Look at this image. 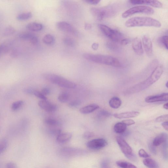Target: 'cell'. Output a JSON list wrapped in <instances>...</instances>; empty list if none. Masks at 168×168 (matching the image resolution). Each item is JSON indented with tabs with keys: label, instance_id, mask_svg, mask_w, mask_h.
I'll use <instances>...</instances> for the list:
<instances>
[{
	"label": "cell",
	"instance_id": "836d02e7",
	"mask_svg": "<svg viewBox=\"0 0 168 168\" xmlns=\"http://www.w3.org/2000/svg\"><path fill=\"white\" fill-rule=\"evenodd\" d=\"M24 102L23 101L19 100L14 102L12 105V109L13 111H15L18 110L24 104Z\"/></svg>",
	"mask_w": 168,
	"mask_h": 168
},
{
	"label": "cell",
	"instance_id": "60d3db41",
	"mask_svg": "<svg viewBox=\"0 0 168 168\" xmlns=\"http://www.w3.org/2000/svg\"><path fill=\"white\" fill-rule=\"evenodd\" d=\"M94 134L90 132L87 131L84 133L83 137L84 138L88 139L91 138L94 136Z\"/></svg>",
	"mask_w": 168,
	"mask_h": 168
},
{
	"label": "cell",
	"instance_id": "7dc6e473",
	"mask_svg": "<svg viewBox=\"0 0 168 168\" xmlns=\"http://www.w3.org/2000/svg\"><path fill=\"white\" fill-rule=\"evenodd\" d=\"M42 93L45 96V95H48L50 93V89L48 88H43L42 90Z\"/></svg>",
	"mask_w": 168,
	"mask_h": 168
},
{
	"label": "cell",
	"instance_id": "b9f144b4",
	"mask_svg": "<svg viewBox=\"0 0 168 168\" xmlns=\"http://www.w3.org/2000/svg\"><path fill=\"white\" fill-rule=\"evenodd\" d=\"M122 122L126 126H131L135 124V122L131 119L123 120Z\"/></svg>",
	"mask_w": 168,
	"mask_h": 168
},
{
	"label": "cell",
	"instance_id": "83f0119b",
	"mask_svg": "<svg viewBox=\"0 0 168 168\" xmlns=\"http://www.w3.org/2000/svg\"><path fill=\"white\" fill-rule=\"evenodd\" d=\"M70 98L69 94L66 92H63L59 95L58 99L61 103H65L68 101Z\"/></svg>",
	"mask_w": 168,
	"mask_h": 168
},
{
	"label": "cell",
	"instance_id": "ffe728a7",
	"mask_svg": "<svg viewBox=\"0 0 168 168\" xmlns=\"http://www.w3.org/2000/svg\"><path fill=\"white\" fill-rule=\"evenodd\" d=\"M139 5L146 4L151 6L154 7L160 8L163 7L162 3L158 1H142L140 0Z\"/></svg>",
	"mask_w": 168,
	"mask_h": 168
},
{
	"label": "cell",
	"instance_id": "f546056e",
	"mask_svg": "<svg viewBox=\"0 0 168 168\" xmlns=\"http://www.w3.org/2000/svg\"><path fill=\"white\" fill-rule=\"evenodd\" d=\"M15 32V30L13 27L9 26L4 29L3 35L4 36H8L14 34Z\"/></svg>",
	"mask_w": 168,
	"mask_h": 168
},
{
	"label": "cell",
	"instance_id": "44dd1931",
	"mask_svg": "<svg viewBox=\"0 0 168 168\" xmlns=\"http://www.w3.org/2000/svg\"><path fill=\"white\" fill-rule=\"evenodd\" d=\"M122 104L121 99L117 97L112 98L109 100V105L110 107L114 109L118 108Z\"/></svg>",
	"mask_w": 168,
	"mask_h": 168
},
{
	"label": "cell",
	"instance_id": "1f68e13d",
	"mask_svg": "<svg viewBox=\"0 0 168 168\" xmlns=\"http://www.w3.org/2000/svg\"><path fill=\"white\" fill-rule=\"evenodd\" d=\"M45 124L51 126H56L59 125V122L56 120L54 119L48 118L46 119L44 121Z\"/></svg>",
	"mask_w": 168,
	"mask_h": 168
},
{
	"label": "cell",
	"instance_id": "8d00e7d4",
	"mask_svg": "<svg viewBox=\"0 0 168 168\" xmlns=\"http://www.w3.org/2000/svg\"><path fill=\"white\" fill-rule=\"evenodd\" d=\"M82 102L80 100H75L71 102L69 104V106L70 107L75 108L77 107L81 104Z\"/></svg>",
	"mask_w": 168,
	"mask_h": 168
},
{
	"label": "cell",
	"instance_id": "d6a6232c",
	"mask_svg": "<svg viewBox=\"0 0 168 168\" xmlns=\"http://www.w3.org/2000/svg\"><path fill=\"white\" fill-rule=\"evenodd\" d=\"M63 42L65 45L70 47H73L75 45V42L73 39L69 37L64 38Z\"/></svg>",
	"mask_w": 168,
	"mask_h": 168
},
{
	"label": "cell",
	"instance_id": "52a82bcc",
	"mask_svg": "<svg viewBox=\"0 0 168 168\" xmlns=\"http://www.w3.org/2000/svg\"><path fill=\"white\" fill-rule=\"evenodd\" d=\"M154 9L146 6H138L128 9L123 13V18H126L133 15L137 13H143L147 15H153L154 13Z\"/></svg>",
	"mask_w": 168,
	"mask_h": 168
},
{
	"label": "cell",
	"instance_id": "f907efd6",
	"mask_svg": "<svg viewBox=\"0 0 168 168\" xmlns=\"http://www.w3.org/2000/svg\"><path fill=\"white\" fill-rule=\"evenodd\" d=\"M161 125L163 126L165 129L167 131L168 130V121L165 122H163L161 124Z\"/></svg>",
	"mask_w": 168,
	"mask_h": 168
},
{
	"label": "cell",
	"instance_id": "4fadbf2b",
	"mask_svg": "<svg viewBox=\"0 0 168 168\" xmlns=\"http://www.w3.org/2000/svg\"><path fill=\"white\" fill-rule=\"evenodd\" d=\"M142 41L145 53L148 57L152 56L153 54V47L150 38L148 36H144L143 38Z\"/></svg>",
	"mask_w": 168,
	"mask_h": 168
},
{
	"label": "cell",
	"instance_id": "f1b7e54d",
	"mask_svg": "<svg viewBox=\"0 0 168 168\" xmlns=\"http://www.w3.org/2000/svg\"><path fill=\"white\" fill-rule=\"evenodd\" d=\"M55 39L53 36L50 34L45 36L43 39V42L47 45L52 44L54 42Z\"/></svg>",
	"mask_w": 168,
	"mask_h": 168
},
{
	"label": "cell",
	"instance_id": "ab89813d",
	"mask_svg": "<svg viewBox=\"0 0 168 168\" xmlns=\"http://www.w3.org/2000/svg\"><path fill=\"white\" fill-rule=\"evenodd\" d=\"M19 55V52L18 50L16 48H14L11 51L10 55L12 58L18 57Z\"/></svg>",
	"mask_w": 168,
	"mask_h": 168
},
{
	"label": "cell",
	"instance_id": "f5cc1de1",
	"mask_svg": "<svg viewBox=\"0 0 168 168\" xmlns=\"http://www.w3.org/2000/svg\"><path fill=\"white\" fill-rule=\"evenodd\" d=\"M35 91L33 90L30 89H27L25 91L26 93L29 94H33L34 93Z\"/></svg>",
	"mask_w": 168,
	"mask_h": 168
},
{
	"label": "cell",
	"instance_id": "484cf974",
	"mask_svg": "<svg viewBox=\"0 0 168 168\" xmlns=\"http://www.w3.org/2000/svg\"><path fill=\"white\" fill-rule=\"evenodd\" d=\"M8 142L7 139L3 138L0 139V154L4 153L7 149Z\"/></svg>",
	"mask_w": 168,
	"mask_h": 168
},
{
	"label": "cell",
	"instance_id": "cb8c5ba5",
	"mask_svg": "<svg viewBox=\"0 0 168 168\" xmlns=\"http://www.w3.org/2000/svg\"><path fill=\"white\" fill-rule=\"evenodd\" d=\"M116 164L121 168H137L135 165L127 161H118L116 162Z\"/></svg>",
	"mask_w": 168,
	"mask_h": 168
},
{
	"label": "cell",
	"instance_id": "ba28073f",
	"mask_svg": "<svg viewBox=\"0 0 168 168\" xmlns=\"http://www.w3.org/2000/svg\"><path fill=\"white\" fill-rule=\"evenodd\" d=\"M117 141L122 152L128 159L132 160L135 157L132 148L125 140L121 137H117Z\"/></svg>",
	"mask_w": 168,
	"mask_h": 168
},
{
	"label": "cell",
	"instance_id": "db71d44e",
	"mask_svg": "<svg viewBox=\"0 0 168 168\" xmlns=\"http://www.w3.org/2000/svg\"><path fill=\"white\" fill-rule=\"evenodd\" d=\"M85 29H90L91 28V25L89 24H86L85 25Z\"/></svg>",
	"mask_w": 168,
	"mask_h": 168
},
{
	"label": "cell",
	"instance_id": "4316f807",
	"mask_svg": "<svg viewBox=\"0 0 168 168\" xmlns=\"http://www.w3.org/2000/svg\"><path fill=\"white\" fill-rule=\"evenodd\" d=\"M32 13L28 12L19 14L17 17L16 18L19 20H25L30 19L32 17Z\"/></svg>",
	"mask_w": 168,
	"mask_h": 168
},
{
	"label": "cell",
	"instance_id": "7402d4cb",
	"mask_svg": "<svg viewBox=\"0 0 168 168\" xmlns=\"http://www.w3.org/2000/svg\"><path fill=\"white\" fill-rule=\"evenodd\" d=\"M143 163L145 166L148 168H159L157 163L155 161L151 159H145L144 160Z\"/></svg>",
	"mask_w": 168,
	"mask_h": 168
},
{
	"label": "cell",
	"instance_id": "7a4b0ae2",
	"mask_svg": "<svg viewBox=\"0 0 168 168\" xmlns=\"http://www.w3.org/2000/svg\"><path fill=\"white\" fill-rule=\"evenodd\" d=\"M83 57L91 62L113 66L119 68L121 66L119 60L116 58L108 55L85 53Z\"/></svg>",
	"mask_w": 168,
	"mask_h": 168
},
{
	"label": "cell",
	"instance_id": "30bf717a",
	"mask_svg": "<svg viewBox=\"0 0 168 168\" xmlns=\"http://www.w3.org/2000/svg\"><path fill=\"white\" fill-rule=\"evenodd\" d=\"M168 99V93H163L160 94L147 97L145 101L147 103H153L160 102H166Z\"/></svg>",
	"mask_w": 168,
	"mask_h": 168
},
{
	"label": "cell",
	"instance_id": "f35d334b",
	"mask_svg": "<svg viewBox=\"0 0 168 168\" xmlns=\"http://www.w3.org/2000/svg\"><path fill=\"white\" fill-rule=\"evenodd\" d=\"M139 155L141 157L147 158L149 157V156L143 149H140L139 151Z\"/></svg>",
	"mask_w": 168,
	"mask_h": 168
},
{
	"label": "cell",
	"instance_id": "603a6c76",
	"mask_svg": "<svg viewBox=\"0 0 168 168\" xmlns=\"http://www.w3.org/2000/svg\"><path fill=\"white\" fill-rule=\"evenodd\" d=\"M126 126H127L122 122L117 123L114 126V130L116 133L121 134L126 131Z\"/></svg>",
	"mask_w": 168,
	"mask_h": 168
},
{
	"label": "cell",
	"instance_id": "e0dca14e",
	"mask_svg": "<svg viewBox=\"0 0 168 168\" xmlns=\"http://www.w3.org/2000/svg\"><path fill=\"white\" fill-rule=\"evenodd\" d=\"M99 108V106L96 104H91L82 108L80 110V113L83 114L91 113Z\"/></svg>",
	"mask_w": 168,
	"mask_h": 168
},
{
	"label": "cell",
	"instance_id": "681fc988",
	"mask_svg": "<svg viewBox=\"0 0 168 168\" xmlns=\"http://www.w3.org/2000/svg\"><path fill=\"white\" fill-rule=\"evenodd\" d=\"M107 46H108V47L110 49L113 50H114L115 49H117L116 47H117L116 45H115V44L111 43H108Z\"/></svg>",
	"mask_w": 168,
	"mask_h": 168
},
{
	"label": "cell",
	"instance_id": "2e32d148",
	"mask_svg": "<svg viewBox=\"0 0 168 168\" xmlns=\"http://www.w3.org/2000/svg\"><path fill=\"white\" fill-rule=\"evenodd\" d=\"M167 134L165 133H162L155 138L153 145L155 147L159 146L161 144L167 142Z\"/></svg>",
	"mask_w": 168,
	"mask_h": 168
},
{
	"label": "cell",
	"instance_id": "bcb514c9",
	"mask_svg": "<svg viewBox=\"0 0 168 168\" xmlns=\"http://www.w3.org/2000/svg\"><path fill=\"white\" fill-rule=\"evenodd\" d=\"M6 168H18L16 164L13 162H10L6 165Z\"/></svg>",
	"mask_w": 168,
	"mask_h": 168
},
{
	"label": "cell",
	"instance_id": "ee69618b",
	"mask_svg": "<svg viewBox=\"0 0 168 168\" xmlns=\"http://www.w3.org/2000/svg\"><path fill=\"white\" fill-rule=\"evenodd\" d=\"M98 0H86L85 2L90 4L96 5L98 4L100 2Z\"/></svg>",
	"mask_w": 168,
	"mask_h": 168
},
{
	"label": "cell",
	"instance_id": "3957f363",
	"mask_svg": "<svg viewBox=\"0 0 168 168\" xmlns=\"http://www.w3.org/2000/svg\"><path fill=\"white\" fill-rule=\"evenodd\" d=\"M118 6L116 4L110 5L103 7L92 8L91 12L98 20L102 21L115 16L118 12Z\"/></svg>",
	"mask_w": 168,
	"mask_h": 168
},
{
	"label": "cell",
	"instance_id": "7bdbcfd3",
	"mask_svg": "<svg viewBox=\"0 0 168 168\" xmlns=\"http://www.w3.org/2000/svg\"><path fill=\"white\" fill-rule=\"evenodd\" d=\"M6 46V43L5 42L0 45V56L3 53L5 54Z\"/></svg>",
	"mask_w": 168,
	"mask_h": 168
},
{
	"label": "cell",
	"instance_id": "74e56055",
	"mask_svg": "<svg viewBox=\"0 0 168 168\" xmlns=\"http://www.w3.org/2000/svg\"><path fill=\"white\" fill-rule=\"evenodd\" d=\"M33 94L34 95L38 98H40L42 100H47L46 97L40 91H35Z\"/></svg>",
	"mask_w": 168,
	"mask_h": 168
},
{
	"label": "cell",
	"instance_id": "816d5d0a",
	"mask_svg": "<svg viewBox=\"0 0 168 168\" xmlns=\"http://www.w3.org/2000/svg\"><path fill=\"white\" fill-rule=\"evenodd\" d=\"M99 47V44L96 43H94L93 44L92 46V48L95 50H96L98 49Z\"/></svg>",
	"mask_w": 168,
	"mask_h": 168
},
{
	"label": "cell",
	"instance_id": "5bb4252c",
	"mask_svg": "<svg viewBox=\"0 0 168 168\" xmlns=\"http://www.w3.org/2000/svg\"><path fill=\"white\" fill-rule=\"evenodd\" d=\"M132 47L134 52L138 55H141L144 53L142 43L138 38H134L132 42Z\"/></svg>",
	"mask_w": 168,
	"mask_h": 168
},
{
	"label": "cell",
	"instance_id": "ac0fdd59",
	"mask_svg": "<svg viewBox=\"0 0 168 168\" xmlns=\"http://www.w3.org/2000/svg\"><path fill=\"white\" fill-rule=\"evenodd\" d=\"M72 134L69 132H61L57 136V140L60 143H64L68 142L71 138Z\"/></svg>",
	"mask_w": 168,
	"mask_h": 168
},
{
	"label": "cell",
	"instance_id": "277c9868",
	"mask_svg": "<svg viewBox=\"0 0 168 168\" xmlns=\"http://www.w3.org/2000/svg\"><path fill=\"white\" fill-rule=\"evenodd\" d=\"M161 25L159 21L148 17H135L128 19L125 23L127 27L145 26L160 28Z\"/></svg>",
	"mask_w": 168,
	"mask_h": 168
},
{
	"label": "cell",
	"instance_id": "e575fe53",
	"mask_svg": "<svg viewBox=\"0 0 168 168\" xmlns=\"http://www.w3.org/2000/svg\"><path fill=\"white\" fill-rule=\"evenodd\" d=\"M160 42L164 47L168 49V37L164 36L162 37L160 39Z\"/></svg>",
	"mask_w": 168,
	"mask_h": 168
},
{
	"label": "cell",
	"instance_id": "7c38bea8",
	"mask_svg": "<svg viewBox=\"0 0 168 168\" xmlns=\"http://www.w3.org/2000/svg\"><path fill=\"white\" fill-rule=\"evenodd\" d=\"M57 27L60 30L73 35H76L77 31L70 24L65 21H60L57 24Z\"/></svg>",
	"mask_w": 168,
	"mask_h": 168
},
{
	"label": "cell",
	"instance_id": "8fae6325",
	"mask_svg": "<svg viewBox=\"0 0 168 168\" xmlns=\"http://www.w3.org/2000/svg\"><path fill=\"white\" fill-rule=\"evenodd\" d=\"M38 105L41 108L49 113H53L58 109L56 105L48 101L47 100L40 101L38 103Z\"/></svg>",
	"mask_w": 168,
	"mask_h": 168
},
{
	"label": "cell",
	"instance_id": "d6986e66",
	"mask_svg": "<svg viewBox=\"0 0 168 168\" xmlns=\"http://www.w3.org/2000/svg\"><path fill=\"white\" fill-rule=\"evenodd\" d=\"M27 29L31 31L38 32L40 31L43 29V26L42 24L37 22H31L28 24L26 26Z\"/></svg>",
	"mask_w": 168,
	"mask_h": 168
},
{
	"label": "cell",
	"instance_id": "4dcf8cb0",
	"mask_svg": "<svg viewBox=\"0 0 168 168\" xmlns=\"http://www.w3.org/2000/svg\"><path fill=\"white\" fill-rule=\"evenodd\" d=\"M34 35L30 33H24L19 35V37L22 40L30 41Z\"/></svg>",
	"mask_w": 168,
	"mask_h": 168
},
{
	"label": "cell",
	"instance_id": "9c48e42d",
	"mask_svg": "<svg viewBox=\"0 0 168 168\" xmlns=\"http://www.w3.org/2000/svg\"><path fill=\"white\" fill-rule=\"evenodd\" d=\"M108 145L105 140L102 138L95 139L89 141L86 144L87 147L89 149L98 150L101 149Z\"/></svg>",
	"mask_w": 168,
	"mask_h": 168
},
{
	"label": "cell",
	"instance_id": "9a60e30c",
	"mask_svg": "<svg viewBox=\"0 0 168 168\" xmlns=\"http://www.w3.org/2000/svg\"><path fill=\"white\" fill-rule=\"evenodd\" d=\"M139 113L138 111H131L120 113H116L114 115L115 118L118 119L132 118L137 117L139 115Z\"/></svg>",
	"mask_w": 168,
	"mask_h": 168
},
{
	"label": "cell",
	"instance_id": "9f6ffc18",
	"mask_svg": "<svg viewBox=\"0 0 168 168\" xmlns=\"http://www.w3.org/2000/svg\"><path fill=\"white\" fill-rule=\"evenodd\" d=\"M166 87L167 88L168 87V82H167L166 83Z\"/></svg>",
	"mask_w": 168,
	"mask_h": 168
},
{
	"label": "cell",
	"instance_id": "11a10c76",
	"mask_svg": "<svg viewBox=\"0 0 168 168\" xmlns=\"http://www.w3.org/2000/svg\"><path fill=\"white\" fill-rule=\"evenodd\" d=\"M163 107L165 109L167 110L168 109V103H167L165 104H164V105L163 106Z\"/></svg>",
	"mask_w": 168,
	"mask_h": 168
},
{
	"label": "cell",
	"instance_id": "8992f818",
	"mask_svg": "<svg viewBox=\"0 0 168 168\" xmlns=\"http://www.w3.org/2000/svg\"><path fill=\"white\" fill-rule=\"evenodd\" d=\"M100 30L107 37L114 42H118L123 39V36L119 31L111 29L106 25L100 24L99 25Z\"/></svg>",
	"mask_w": 168,
	"mask_h": 168
},
{
	"label": "cell",
	"instance_id": "d590c367",
	"mask_svg": "<svg viewBox=\"0 0 168 168\" xmlns=\"http://www.w3.org/2000/svg\"><path fill=\"white\" fill-rule=\"evenodd\" d=\"M168 114L164 115L161 116L157 117L156 119V121L157 122H164L168 121Z\"/></svg>",
	"mask_w": 168,
	"mask_h": 168
},
{
	"label": "cell",
	"instance_id": "f6af8a7d",
	"mask_svg": "<svg viewBox=\"0 0 168 168\" xmlns=\"http://www.w3.org/2000/svg\"><path fill=\"white\" fill-rule=\"evenodd\" d=\"M30 42L31 43V44L33 45H37L38 43V38L37 36L34 35L32 38Z\"/></svg>",
	"mask_w": 168,
	"mask_h": 168
},
{
	"label": "cell",
	"instance_id": "5b68a950",
	"mask_svg": "<svg viewBox=\"0 0 168 168\" xmlns=\"http://www.w3.org/2000/svg\"><path fill=\"white\" fill-rule=\"evenodd\" d=\"M45 79L50 82L61 87L68 89H73L77 87V85L65 78L57 75L46 74L44 75Z\"/></svg>",
	"mask_w": 168,
	"mask_h": 168
},
{
	"label": "cell",
	"instance_id": "6da1fadb",
	"mask_svg": "<svg viewBox=\"0 0 168 168\" xmlns=\"http://www.w3.org/2000/svg\"><path fill=\"white\" fill-rule=\"evenodd\" d=\"M163 72V66H157L147 80L128 88L125 94L126 95L135 94L148 88L160 79Z\"/></svg>",
	"mask_w": 168,
	"mask_h": 168
},
{
	"label": "cell",
	"instance_id": "d4e9b609",
	"mask_svg": "<svg viewBox=\"0 0 168 168\" xmlns=\"http://www.w3.org/2000/svg\"><path fill=\"white\" fill-rule=\"evenodd\" d=\"M111 114L107 111L104 110L99 111L96 114V118L99 120H102L108 117Z\"/></svg>",
	"mask_w": 168,
	"mask_h": 168
},
{
	"label": "cell",
	"instance_id": "c3c4849f",
	"mask_svg": "<svg viewBox=\"0 0 168 168\" xmlns=\"http://www.w3.org/2000/svg\"><path fill=\"white\" fill-rule=\"evenodd\" d=\"M120 42L122 46H126L129 43L130 40L128 39L124 38L122 39Z\"/></svg>",
	"mask_w": 168,
	"mask_h": 168
}]
</instances>
